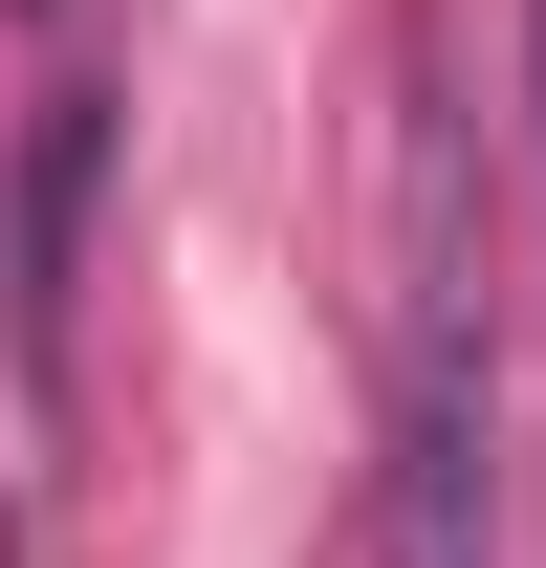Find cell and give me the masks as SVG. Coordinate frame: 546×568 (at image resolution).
Wrapping results in <instances>:
<instances>
[{
  "label": "cell",
  "mask_w": 546,
  "mask_h": 568,
  "mask_svg": "<svg viewBox=\"0 0 546 568\" xmlns=\"http://www.w3.org/2000/svg\"><path fill=\"white\" fill-rule=\"evenodd\" d=\"M525 153H546V0H525Z\"/></svg>",
  "instance_id": "obj_2"
},
{
  "label": "cell",
  "mask_w": 546,
  "mask_h": 568,
  "mask_svg": "<svg viewBox=\"0 0 546 568\" xmlns=\"http://www.w3.org/2000/svg\"><path fill=\"white\" fill-rule=\"evenodd\" d=\"M328 568H503V351L459 328L437 263L394 306V394H372V481H350Z\"/></svg>",
  "instance_id": "obj_1"
}]
</instances>
